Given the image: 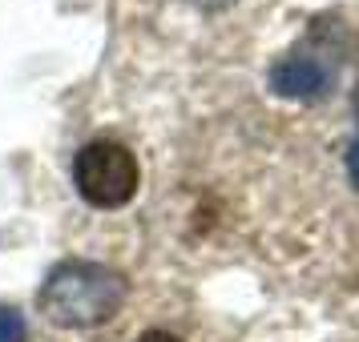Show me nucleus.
<instances>
[{"label":"nucleus","instance_id":"4","mask_svg":"<svg viewBox=\"0 0 359 342\" xmlns=\"http://www.w3.org/2000/svg\"><path fill=\"white\" fill-rule=\"evenodd\" d=\"M25 318L13 306H0V342H25Z\"/></svg>","mask_w":359,"mask_h":342},{"label":"nucleus","instance_id":"5","mask_svg":"<svg viewBox=\"0 0 359 342\" xmlns=\"http://www.w3.org/2000/svg\"><path fill=\"white\" fill-rule=\"evenodd\" d=\"M347 173H351V181L359 185V137L351 141V149H347Z\"/></svg>","mask_w":359,"mask_h":342},{"label":"nucleus","instance_id":"3","mask_svg":"<svg viewBox=\"0 0 359 342\" xmlns=\"http://www.w3.org/2000/svg\"><path fill=\"white\" fill-rule=\"evenodd\" d=\"M327 81H331V69H327L323 61L307 57V52H287V57H278L275 69H271V89L287 101L323 97Z\"/></svg>","mask_w":359,"mask_h":342},{"label":"nucleus","instance_id":"1","mask_svg":"<svg viewBox=\"0 0 359 342\" xmlns=\"http://www.w3.org/2000/svg\"><path fill=\"white\" fill-rule=\"evenodd\" d=\"M126 278L101 262H61L36 294V306L53 326L85 330L109 322L126 306Z\"/></svg>","mask_w":359,"mask_h":342},{"label":"nucleus","instance_id":"2","mask_svg":"<svg viewBox=\"0 0 359 342\" xmlns=\"http://www.w3.org/2000/svg\"><path fill=\"white\" fill-rule=\"evenodd\" d=\"M77 190L89 206L117 210L137 194V157L117 141H89L73 165Z\"/></svg>","mask_w":359,"mask_h":342},{"label":"nucleus","instance_id":"7","mask_svg":"<svg viewBox=\"0 0 359 342\" xmlns=\"http://www.w3.org/2000/svg\"><path fill=\"white\" fill-rule=\"evenodd\" d=\"M355 113H359V89H355Z\"/></svg>","mask_w":359,"mask_h":342},{"label":"nucleus","instance_id":"6","mask_svg":"<svg viewBox=\"0 0 359 342\" xmlns=\"http://www.w3.org/2000/svg\"><path fill=\"white\" fill-rule=\"evenodd\" d=\"M137 342H182V339H174V334H165V330H146Z\"/></svg>","mask_w":359,"mask_h":342}]
</instances>
